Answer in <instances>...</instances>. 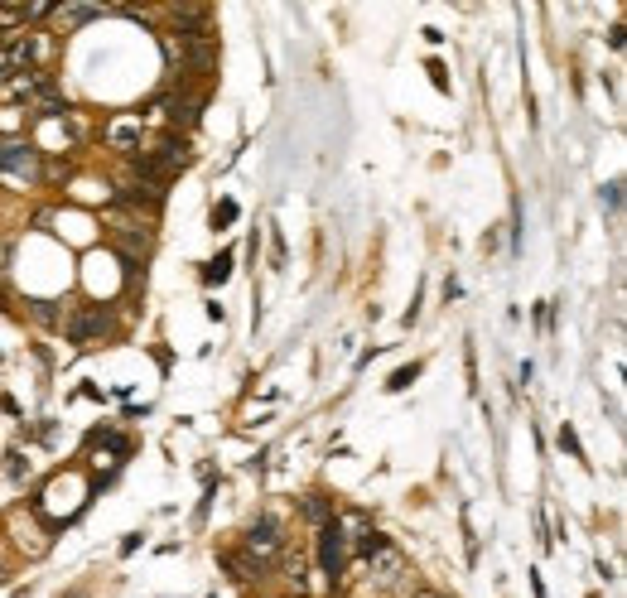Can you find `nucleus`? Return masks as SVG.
I'll use <instances>...</instances> for the list:
<instances>
[{
    "instance_id": "obj_14",
    "label": "nucleus",
    "mask_w": 627,
    "mask_h": 598,
    "mask_svg": "<svg viewBox=\"0 0 627 598\" xmlns=\"http://www.w3.org/2000/svg\"><path fill=\"white\" fill-rule=\"evenodd\" d=\"M415 372H420V367H401V372L391 377V391H401V386H410V381H415Z\"/></svg>"
},
{
    "instance_id": "obj_12",
    "label": "nucleus",
    "mask_w": 627,
    "mask_h": 598,
    "mask_svg": "<svg viewBox=\"0 0 627 598\" xmlns=\"http://www.w3.org/2000/svg\"><path fill=\"white\" fill-rule=\"evenodd\" d=\"M34 319H44V324H54V319H58V309H54V304H44V299H34Z\"/></svg>"
},
{
    "instance_id": "obj_1",
    "label": "nucleus",
    "mask_w": 627,
    "mask_h": 598,
    "mask_svg": "<svg viewBox=\"0 0 627 598\" xmlns=\"http://www.w3.org/2000/svg\"><path fill=\"white\" fill-rule=\"evenodd\" d=\"M343 560H348V536H343L338 517H328L324 526H319V570L328 574V584L343 579Z\"/></svg>"
},
{
    "instance_id": "obj_9",
    "label": "nucleus",
    "mask_w": 627,
    "mask_h": 598,
    "mask_svg": "<svg viewBox=\"0 0 627 598\" xmlns=\"http://www.w3.org/2000/svg\"><path fill=\"white\" fill-rule=\"evenodd\" d=\"M116 242H121V251H131V256H145V251H150V237H145V232H116Z\"/></svg>"
},
{
    "instance_id": "obj_10",
    "label": "nucleus",
    "mask_w": 627,
    "mask_h": 598,
    "mask_svg": "<svg viewBox=\"0 0 627 598\" xmlns=\"http://www.w3.org/2000/svg\"><path fill=\"white\" fill-rule=\"evenodd\" d=\"M382 545H386V536H377V531H362V541H357V550H362V555L372 560V555H377Z\"/></svg>"
},
{
    "instance_id": "obj_4",
    "label": "nucleus",
    "mask_w": 627,
    "mask_h": 598,
    "mask_svg": "<svg viewBox=\"0 0 627 598\" xmlns=\"http://www.w3.org/2000/svg\"><path fill=\"white\" fill-rule=\"evenodd\" d=\"M107 314H102V309H87V314H78V319H73V324H68V338H73V343H92V338H97V333H107Z\"/></svg>"
},
{
    "instance_id": "obj_2",
    "label": "nucleus",
    "mask_w": 627,
    "mask_h": 598,
    "mask_svg": "<svg viewBox=\"0 0 627 598\" xmlns=\"http://www.w3.org/2000/svg\"><path fill=\"white\" fill-rule=\"evenodd\" d=\"M280 545H285V526H280L275 517H256L251 526H246V550L256 555V565L271 560V555H280Z\"/></svg>"
},
{
    "instance_id": "obj_7",
    "label": "nucleus",
    "mask_w": 627,
    "mask_h": 598,
    "mask_svg": "<svg viewBox=\"0 0 627 598\" xmlns=\"http://www.w3.org/2000/svg\"><path fill=\"white\" fill-rule=\"evenodd\" d=\"M54 15L68 29H78V25H87V20H97V15H102V5H58Z\"/></svg>"
},
{
    "instance_id": "obj_8",
    "label": "nucleus",
    "mask_w": 627,
    "mask_h": 598,
    "mask_svg": "<svg viewBox=\"0 0 627 598\" xmlns=\"http://www.w3.org/2000/svg\"><path fill=\"white\" fill-rule=\"evenodd\" d=\"M304 517H309V521H319V526H324V521L333 517V507H328L324 497L314 492V497H304Z\"/></svg>"
},
{
    "instance_id": "obj_5",
    "label": "nucleus",
    "mask_w": 627,
    "mask_h": 598,
    "mask_svg": "<svg viewBox=\"0 0 627 598\" xmlns=\"http://www.w3.org/2000/svg\"><path fill=\"white\" fill-rule=\"evenodd\" d=\"M372 560H377V565H372L377 584H396V579L406 574V560H401V550H391V545H382V550H377Z\"/></svg>"
},
{
    "instance_id": "obj_15",
    "label": "nucleus",
    "mask_w": 627,
    "mask_h": 598,
    "mask_svg": "<svg viewBox=\"0 0 627 598\" xmlns=\"http://www.w3.org/2000/svg\"><path fill=\"white\" fill-rule=\"evenodd\" d=\"M415 598H444V594H430V589H425V594H415Z\"/></svg>"
},
{
    "instance_id": "obj_3",
    "label": "nucleus",
    "mask_w": 627,
    "mask_h": 598,
    "mask_svg": "<svg viewBox=\"0 0 627 598\" xmlns=\"http://www.w3.org/2000/svg\"><path fill=\"white\" fill-rule=\"evenodd\" d=\"M0 174H25L39 179V150L25 140H0Z\"/></svg>"
},
{
    "instance_id": "obj_11",
    "label": "nucleus",
    "mask_w": 627,
    "mask_h": 598,
    "mask_svg": "<svg viewBox=\"0 0 627 598\" xmlns=\"http://www.w3.org/2000/svg\"><path fill=\"white\" fill-rule=\"evenodd\" d=\"M136 131H131V126H116V131H111V145H121V150H131V145H136Z\"/></svg>"
},
{
    "instance_id": "obj_6",
    "label": "nucleus",
    "mask_w": 627,
    "mask_h": 598,
    "mask_svg": "<svg viewBox=\"0 0 627 598\" xmlns=\"http://www.w3.org/2000/svg\"><path fill=\"white\" fill-rule=\"evenodd\" d=\"M155 164H160L164 174H174V169H184V164H189V145H184V140H164L160 145V155H155Z\"/></svg>"
},
{
    "instance_id": "obj_13",
    "label": "nucleus",
    "mask_w": 627,
    "mask_h": 598,
    "mask_svg": "<svg viewBox=\"0 0 627 598\" xmlns=\"http://www.w3.org/2000/svg\"><path fill=\"white\" fill-rule=\"evenodd\" d=\"M227 266H232V256H218V261L208 266V280H227Z\"/></svg>"
}]
</instances>
